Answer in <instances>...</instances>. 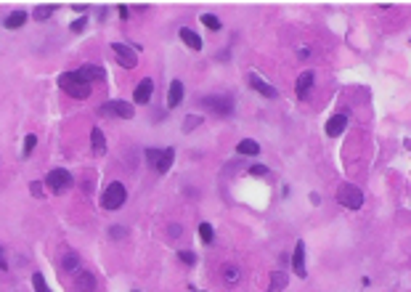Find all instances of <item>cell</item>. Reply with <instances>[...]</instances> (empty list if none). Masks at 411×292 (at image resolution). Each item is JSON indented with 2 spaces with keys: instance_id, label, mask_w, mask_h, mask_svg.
<instances>
[{
  "instance_id": "18",
  "label": "cell",
  "mask_w": 411,
  "mask_h": 292,
  "mask_svg": "<svg viewBox=\"0 0 411 292\" xmlns=\"http://www.w3.org/2000/svg\"><path fill=\"white\" fill-rule=\"evenodd\" d=\"M310 88H313V72H303L297 77V99H305Z\"/></svg>"
},
{
  "instance_id": "31",
  "label": "cell",
  "mask_w": 411,
  "mask_h": 292,
  "mask_svg": "<svg viewBox=\"0 0 411 292\" xmlns=\"http://www.w3.org/2000/svg\"><path fill=\"white\" fill-rule=\"evenodd\" d=\"M85 27H88V19H85V16H80V19H74V22L69 24V29H72V32H83Z\"/></svg>"
},
{
  "instance_id": "8",
  "label": "cell",
  "mask_w": 411,
  "mask_h": 292,
  "mask_svg": "<svg viewBox=\"0 0 411 292\" xmlns=\"http://www.w3.org/2000/svg\"><path fill=\"white\" fill-rule=\"evenodd\" d=\"M77 74L90 85V83H101V80H106V69L104 67H96V64H85V67H80L77 69Z\"/></svg>"
},
{
  "instance_id": "30",
  "label": "cell",
  "mask_w": 411,
  "mask_h": 292,
  "mask_svg": "<svg viewBox=\"0 0 411 292\" xmlns=\"http://www.w3.org/2000/svg\"><path fill=\"white\" fill-rule=\"evenodd\" d=\"M202 22H204V27H210V29H220V19L212 16V13H204Z\"/></svg>"
},
{
  "instance_id": "27",
  "label": "cell",
  "mask_w": 411,
  "mask_h": 292,
  "mask_svg": "<svg viewBox=\"0 0 411 292\" xmlns=\"http://www.w3.org/2000/svg\"><path fill=\"white\" fill-rule=\"evenodd\" d=\"M32 287H35V292H51V289H48V284H45V279H43V274H40V271L32 276Z\"/></svg>"
},
{
  "instance_id": "7",
  "label": "cell",
  "mask_w": 411,
  "mask_h": 292,
  "mask_svg": "<svg viewBox=\"0 0 411 292\" xmlns=\"http://www.w3.org/2000/svg\"><path fill=\"white\" fill-rule=\"evenodd\" d=\"M112 51H114V56H117V61H120V67L133 69V67L138 64V56H135V51L130 48V45H125V43H112Z\"/></svg>"
},
{
  "instance_id": "24",
  "label": "cell",
  "mask_w": 411,
  "mask_h": 292,
  "mask_svg": "<svg viewBox=\"0 0 411 292\" xmlns=\"http://www.w3.org/2000/svg\"><path fill=\"white\" fill-rule=\"evenodd\" d=\"M199 237H202V242H204V244H212V239H215L212 226H210V223H202V226H199Z\"/></svg>"
},
{
  "instance_id": "16",
  "label": "cell",
  "mask_w": 411,
  "mask_h": 292,
  "mask_svg": "<svg viewBox=\"0 0 411 292\" xmlns=\"http://www.w3.org/2000/svg\"><path fill=\"white\" fill-rule=\"evenodd\" d=\"M172 162H175V149H162V154H160V160H156V173H167L170 167H172Z\"/></svg>"
},
{
  "instance_id": "38",
  "label": "cell",
  "mask_w": 411,
  "mask_h": 292,
  "mask_svg": "<svg viewBox=\"0 0 411 292\" xmlns=\"http://www.w3.org/2000/svg\"><path fill=\"white\" fill-rule=\"evenodd\" d=\"M170 237H181V226H170Z\"/></svg>"
},
{
  "instance_id": "11",
  "label": "cell",
  "mask_w": 411,
  "mask_h": 292,
  "mask_svg": "<svg viewBox=\"0 0 411 292\" xmlns=\"http://www.w3.org/2000/svg\"><path fill=\"white\" fill-rule=\"evenodd\" d=\"M249 85L255 88L260 96H265V99H276V96H279V90H276L273 85H268L263 77H258V74H249Z\"/></svg>"
},
{
  "instance_id": "6",
  "label": "cell",
  "mask_w": 411,
  "mask_h": 292,
  "mask_svg": "<svg viewBox=\"0 0 411 292\" xmlns=\"http://www.w3.org/2000/svg\"><path fill=\"white\" fill-rule=\"evenodd\" d=\"M202 104L220 117H228L233 112V99H228V96H207V99H202Z\"/></svg>"
},
{
  "instance_id": "35",
  "label": "cell",
  "mask_w": 411,
  "mask_h": 292,
  "mask_svg": "<svg viewBox=\"0 0 411 292\" xmlns=\"http://www.w3.org/2000/svg\"><path fill=\"white\" fill-rule=\"evenodd\" d=\"M0 271H8V260H6V252L0 247Z\"/></svg>"
},
{
  "instance_id": "2",
  "label": "cell",
  "mask_w": 411,
  "mask_h": 292,
  "mask_svg": "<svg viewBox=\"0 0 411 292\" xmlns=\"http://www.w3.org/2000/svg\"><path fill=\"white\" fill-rule=\"evenodd\" d=\"M125 199H128V189H125V183L112 181L106 186V191L101 194V207L104 210H120L125 205Z\"/></svg>"
},
{
  "instance_id": "22",
  "label": "cell",
  "mask_w": 411,
  "mask_h": 292,
  "mask_svg": "<svg viewBox=\"0 0 411 292\" xmlns=\"http://www.w3.org/2000/svg\"><path fill=\"white\" fill-rule=\"evenodd\" d=\"M56 8H58L56 3H51V6H37V8H35V19H37V22H45V19H48L51 13L56 11Z\"/></svg>"
},
{
  "instance_id": "10",
  "label": "cell",
  "mask_w": 411,
  "mask_h": 292,
  "mask_svg": "<svg viewBox=\"0 0 411 292\" xmlns=\"http://www.w3.org/2000/svg\"><path fill=\"white\" fill-rule=\"evenodd\" d=\"M292 268L297 271L300 279H305V276H308V271H305V242H297L295 255H292Z\"/></svg>"
},
{
  "instance_id": "17",
  "label": "cell",
  "mask_w": 411,
  "mask_h": 292,
  "mask_svg": "<svg viewBox=\"0 0 411 292\" xmlns=\"http://www.w3.org/2000/svg\"><path fill=\"white\" fill-rule=\"evenodd\" d=\"M181 40L188 45V48H191V51H202V37L194 32V29H188V27H183L181 29Z\"/></svg>"
},
{
  "instance_id": "3",
  "label": "cell",
  "mask_w": 411,
  "mask_h": 292,
  "mask_svg": "<svg viewBox=\"0 0 411 292\" xmlns=\"http://www.w3.org/2000/svg\"><path fill=\"white\" fill-rule=\"evenodd\" d=\"M337 202L342 207H347V210H361L363 194H361L358 186H353V183H345V186H340V191H337Z\"/></svg>"
},
{
  "instance_id": "5",
  "label": "cell",
  "mask_w": 411,
  "mask_h": 292,
  "mask_svg": "<svg viewBox=\"0 0 411 292\" xmlns=\"http://www.w3.org/2000/svg\"><path fill=\"white\" fill-rule=\"evenodd\" d=\"M101 114L106 117H122V120H133L135 114V106L128 104V101H122V99H114V101H109L101 106Z\"/></svg>"
},
{
  "instance_id": "29",
  "label": "cell",
  "mask_w": 411,
  "mask_h": 292,
  "mask_svg": "<svg viewBox=\"0 0 411 292\" xmlns=\"http://www.w3.org/2000/svg\"><path fill=\"white\" fill-rule=\"evenodd\" d=\"M178 258L183 260L186 266H194V263H197V252H188V250H178Z\"/></svg>"
},
{
  "instance_id": "28",
  "label": "cell",
  "mask_w": 411,
  "mask_h": 292,
  "mask_svg": "<svg viewBox=\"0 0 411 292\" xmlns=\"http://www.w3.org/2000/svg\"><path fill=\"white\" fill-rule=\"evenodd\" d=\"M37 146V135L35 133H29L27 138H24V154H32V149Z\"/></svg>"
},
{
  "instance_id": "13",
  "label": "cell",
  "mask_w": 411,
  "mask_h": 292,
  "mask_svg": "<svg viewBox=\"0 0 411 292\" xmlns=\"http://www.w3.org/2000/svg\"><path fill=\"white\" fill-rule=\"evenodd\" d=\"M183 101V83L181 80H172L170 83V90H167V109H175V106H181Z\"/></svg>"
},
{
  "instance_id": "19",
  "label": "cell",
  "mask_w": 411,
  "mask_h": 292,
  "mask_svg": "<svg viewBox=\"0 0 411 292\" xmlns=\"http://www.w3.org/2000/svg\"><path fill=\"white\" fill-rule=\"evenodd\" d=\"M90 141H93V154H104L106 151V135L101 133V128L90 130Z\"/></svg>"
},
{
  "instance_id": "33",
  "label": "cell",
  "mask_w": 411,
  "mask_h": 292,
  "mask_svg": "<svg viewBox=\"0 0 411 292\" xmlns=\"http://www.w3.org/2000/svg\"><path fill=\"white\" fill-rule=\"evenodd\" d=\"M249 173H252V176H265V173H268V167H265V165H252V167H249Z\"/></svg>"
},
{
  "instance_id": "25",
  "label": "cell",
  "mask_w": 411,
  "mask_h": 292,
  "mask_svg": "<svg viewBox=\"0 0 411 292\" xmlns=\"http://www.w3.org/2000/svg\"><path fill=\"white\" fill-rule=\"evenodd\" d=\"M223 279L228 284H236V282H239V268H236V266H226L223 268Z\"/></svg>"
},
{
  "instance_id": "26",
  "label": "cell",
  "mask_w": 411,
  "mask_h": 292,
  "mask_svg": "<svg viewBox=\"0 0 411 292\" xmlns=\"http://www.w3.org/2000/svg\"><path fill=\"white\" fill-rule=\"evenodd\" d=\"M202 125V117L199 114H188L186 120H183V130L188 133V130H194V128H199Z\"/></svg>"
},
{
  "instance_id": "32",
  "label": "cell",
  "mask_w": 411,
  "mask_h": 292,
  "mask_svg": "<svg viewBox=\"0 0 411 292\" xmlns=\"http://www.w3.org/2000/svg\"><path fill=\"white\" fill-rule=\"evenodd\" d=\"M160 154H162L160 149H146V162H149V165H156V160H160Z\"/></svg>"
},
{
  "instance_id": "14",
  "label": "cell",
  "mask_w": 411,
  "mask_h": 292,
  "mask_svg": "<svg viewBox=\"0 0 411 292\" xmlns=\"http://www.w3.org/2000/svg\"><path fill=\"white\" fill-rule=\"evenodd\" d=\"M74 284H77V292H96V276L90 271H80Z\"/></svg>"
},
{
  "instance_id": "36",
  "label": "cell",
  "mask_w": 411,
  "mask_h": 292,
  "mask_svg": "<svg viewBox=\"0 0 411 292\" xmlns=\"http://www.w3.org/2000/svg\"><path fill=\"white\" fill-rule=\"evenodd\" d=\"M122 234H125V228H122V226H112V237H114V239H120Z\"/></svg>"
},
{
  "instance_id": "4",
  "label": "cell",
  "mask_w": 411,
  "mask_h": 292,
  "mask_svg": "<svg viewBox=\"0 0 411 292\" xmlns=\"http://www.w3.org/2000/svg\"><path fill=\"white\" fill-rule=\"evenodd\" d=\"M45 186H51L53 194H64L72 186V176L64 170V167H56V170H51L48 176H45Z\"/></svg>"
},
{
  "instance_id": "1",
  "label": "cell",
  "mask_w": 411,
  "mask_h": 292,
  "mask_svg": "<svg viewBox=\"0 0 411 292\" xmlns=\"http://www.w3.org/2000/svg\"><path fill=\"white\" fill-rule=\"evenodd\" d=\"M58 85L64 88L72 99H80V101H85V99L90 96V90H93L77 72H64V74L58 77Z\"/></svg>"
},
{
  "instance_id": "21",
  "label": "cell",
  "mask_w": 411,
  "mask_h": 292,
  "mask_svg": "<svg viewBox=\"0 0 411 292\" xmlns=\"http://www.w3.org/2000/svg\"><path fill=\"white\" fill-rule=\"evenodd\" d=\"M24 22H27V13L24 11H13V13H8L6 16V29H19V27H24Z\"/></svg>"
},
{
  "instance_id": "34",
  "label": "cell",
  "mask_w": 411,
  "mask_h": 292,
  "mask_svg": "<svg viewBox=\"0 0 411 292\" xmlns=\"http://www.w3.org/2000/svg\"><path fill=\"white\" fill-rule=\"evenodd\" d=\"M29 186H32V197H43V183H40V181L29 183Z\"/></svg>"
},
{
  "instance_id": "15",
  "label": "cell",
  "mask_w": 411,
  "mask_h": 292,
  "mask_svg": "<svg viewBox=\"0 0 411 292\" xmlns=\"http://www.w3.org/2000/svg\"><path fill=\"white\" fill-rule=\"evenodd\" d=\"M345 128H347V117H345V114H335V117H331V120L326 122V135L337 138Z\"/></svg>"
},
{
  "instance_id": "9",
  "label": "cell",
  "mask_w": 411,
  "mask_h": 292,
  "mask_svg": "<svg viewBox=\"0 0 411 292\" xmlns=\"http://www.w3.org/2000/svg\"><path fill=\"white\" fill-rule=\"evenodd\" d=\"M151 96H154V80H151V77H144V80L138 83V88H135L133 101H135V104H149Z\"/></svg>"
},
{
  "instance_id": "37",
  "label": "cell",
  "mask_w": 411,
  "mask_h": 292,
  "mask_svg": "<svg viewBox=\"0 0 411 292\" xmlns=\"http://www.w3.org/2000/svg\"><path fill=\"white\" fill-rule=\"evenodd\" d=\"M120 16L128 19V16H130V8H128V6H120Z\"/></svg>"
},
{
  "instance_id": "23",
  "label": "cell",
  "mask_w": 411,
  "mask_h": 292,
  "mask_svg": "<svg viewBox=\"0 0 411 292\" xmlns=\"http://www.w3.org/2000/svg\"><path fill=\"white\" fill-rule=\"evenodd\" d=\"M284 284H287V274H284V271H273V276H271V292L281 289Z\"/></svg>"
},
{
  "instance_id": "20",
  "label": "cell",
  "mask_w": 411,
  "mask_h": 292,
  "mask_svg": "<svg viewBox=\"0 0 411 292\" xmlns=\"http://www.w3.org/2000/svg\"><path fill=\"white\" fill-rule=\"evenodd\" d=\"M236 151H239V154H244V157H252V154H258V151H260V144L252 141V138H244V141L236 144Z\"/></svg>"
},
{
  "instance_id": "12",
  "label": "cell",
  "mask_w": 411,
  "mask_h": 292,
  "mask_svg": "<svg viewBox=\"0 0 411 292\" xmlns=\"http://www.w3.org/2000/svg\"><path fill=\"white\" fill-rule=\"evenodd\" d=\"M61 271H67V274H80L83 266H80V255H77L74 250H67L64 258H61Z\"/></svg>"
}]
</instances>
